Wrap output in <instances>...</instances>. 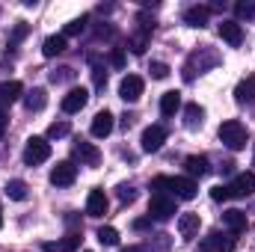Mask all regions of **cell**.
Instances as JSON below:
<instances>
[{"label":"cell","instance_id":"cell-1","mask_svg":"<svg viewBox=\"0 0 255 252\" xmlns=\"http://www.w3.org/2000/svg\"><path fill=\"white\" fill-rule=\"evenodd\" d=\"M220 139H223V145H229L232 151H241V148H247V139H250L247 125H244V122H238V119H229V122H223V125H220Z\"/></svg>","mask_w":255,"mask_h":252},{"label":"cell","instance_id":"cell-2","mask_svg":"<svg viewBox=\"0 0 255 252\" xmlns=\"http://www.w3.org/2000/svg\"><path fill=\"white\" fill-rule=\"evenodd\" d=\"M51 157V142L45 136H30L27 145H24V163L27 166H39Z\"/></svg>","mask_w":255,"mask_h":252},{"label":"cell","instance_id":"cell-3","mask_svg":"<svg viewBox=\"0 0 255 252\" xmlns=\"http://www.w3.org/2000/svg\"><path fill=\"white\" fill-rule=\"evenodd\" d=\"M148 217L151 220H172L175 217V199L166 193H154L148 202Z\"/></svg>","mask_w":255,"mask_h":252},{"label":"cell","instance_id":"cell-4","mask_svg":"<svg viewBox=\"0 0 255 252\" xmlns=\"http://www.w3.org/2000/svg\"><path fill=\"white\" fill-rule=\"evenodd\" d=\"M217 63H220L217 54H211L208 48H199L196 54H190V60L184 65V80H193V77H196V68H199V74H202L208 65H217Z\"/></svg>","mask_w":255,"mask_h":252},{"label":"cell","instance_id":"cell-5","mask_svg":"<svg viewBox=\"0 0 255 252\" xmlns=\"http://www.w3.org/2000/svg\"><path fill=\"white\" fill-rule=\"evenodd\" d=\"M235 235L232 232H211L205 241H202V250L205 252H232L235 250Z\"/></svg>","mask_w":255,"mask_h":252},{"label":"cell","instance_id":"cell-6","mask_svg":"<svg viewBox=\"0 0 255 252\" xmlns=\"http://www.w3.org/2000/svg\"><path fill=\"white\" fill-rule=\"evenodd\" d=\"M86 101H89V92L83 89V86H74V89H68L63 95V101H60V107H63V113H80L83 107H86Z\"/></svg>","mask_w":255,"mask_h":252},{"label":"cell","instance_id":"cell-7","mask_svg":"<svg viewBox=\"0 0 255 252\" xmlns=\"http://www.w3.org/2000/svg\"><path fill=\"white\" fill-rule=\"evenodd\" d=\"M142 89H145L142 77L139 74H128V77H122V83H119V98L128 101V104H133V101H139Z\"/></svg>","mask_w":255,"mask_h":252},{"label":"cell","instance_id":"cell-8","mask_svg":"<svg viewBox=\"0 0 255 252\" xmlns=\"http://www.w3.org/2000/svg\"><path fill=\"white\" fill-rule=\"evenodd\" d=\"M77 178V166L71 160H60L54 169H51V184L54 187H71Z\"/></svg>","mask_w":255,"mask_h":252},{"label":"cell","instance_id":"cell-9","mask_svg":"<svg viewBox=\"0 0 255 252\" xmlns=\"http://www.w3.org/2000/svg\"><path fill=\"white\" fill-rule=\"evenodd\" d=\"M255 193V172H241L232 184H229V196L232 199H247Z\"/></svg>","mask_w":255,"mask_h":252},{"label":"cell","instance_id":"cell-10","mask_svg":"<svg viewBox=\"0 0 255 252\" xmlns=\"http://www.w3.org/2000/svg\"><path fill=\"white\" fill-rule=\"evenodd\" d=\"M74 157H77L83 166H98V163H101L98 145H92V142H86V139H77V142H74Z\"/></svg>","mask_w":255,"mask_h":252},{"label":"cell","instance_id":"cell-11","mask_svg":"<svg viewBox=\"0 0 255 252\" xmlns=\"http://www.w3.org/2000/svg\"><path fill=\"white\" fill-rule=\"evenodd\" d=\"M163 142H166V127L163 125H151L142 130V139H139L142 151H157Z\"/></svg>","mask_w":255,"mask_h":252},{"label":"cell","instance_id":"cell-12","mask_svg":"<svg viewBox=\"0 0 255 252\" xmlns=\"http://www.w3.org/2000/svg\"><path fill=\"white\" fill-rule=\"evenodd\" d=\"M107 208H110V202H107L104 190H98V187L89 190V196H86V214H89V217H104Z\"/></svg>","mask_w":255,"mask_h":252},{"label":"cell","instance_id":"cell-13","mask_svg":"<svg viewBox=\"0 0 255 252\" xmlns=\"http://www.w3.org/2000/svg\"><path fill=\"white\" fill-rule=\"evenodd\" d=\"M113 125H116V119H113V113L110 110H101V113H95V119H92V136H98V139H104V136H110L113 133Z\"/></svg>","mask_w":255,"mask_h":252},{"label":"cell","instance_id":"cell-14","mask_svg":"<svg viewBox=\"0 0 255 252\" xmlns=\"http://www.w3.org/2000/svg\"><path fill=\"white\" fill-rule=\"evenodd\" d=\"M220 39H223L226 45L238 48V45L244 42V27H241L238 21H223V24H220Z\"/></svg>","mask_w":255,"mask_h":252},{"label":"cell","instance_id":"cell-15","mask_svg":"<svg viewBox=\"0 0 255 252\" xmlns=\"http://www.w3.org/2000/svg\"><path fill=\"white\" fill-rule=\"evenodd\" d=\"M169 190L175 193V199H196V193H199V184L193 181V178H172L169 181Z\"/></svg>","mask_w":255,"mask_h":252},{"label":"cell","instance_id":"cell-16","mask_svg":"<svg viewBox=\"0 0 255 252\" xmlns=\"http://www.w3.org/2000/svg\"><path fill=\"white\" fill-rule=\"evenodd\" d=\"M199 226H202V217L199 214H181L178 217V232H181L184 241H193L199 235Z\"/></svg>","mask_w":255,"mask_h":252},{"label":"cell","instance_id":"cell-17","mask_svg":"<svg viewBox=\"0 0 255 252\" xmlns=\"http://www.w3.org/2000/svg\"><path fill=\"white\" fill-rule=\"evenodd\" d=\"M184 169H187V175H190V178H196V175L202 178V175H208V172H211V160H208L205 154H190V157L184 160Z\"/></svg>","mask_w":255,"mask_h":252},{"label":"cell","instance_id":"cell-18","mask_svg":"<svg viewBox=\"0 0 255 252\" xmlns=\"http://www.w3.org/2000/svg\"><path fill=\"white\" fill-rule=\"evenodd\" d=\"M223 226H226L232 235H241V232H247L250 223H247V214H244V211H226V214H223Z\"/></svg>","mask_w":255,"mask_h":252},{"label":"cell","instance_id":"cell-19","mask_svg":"<svg viewBox=\"0 0 255 252\" xmlns=\"http://www.w3.org/2000/svg\"><path fill=\"white\" fill-rule=\"evenodd\" d=\"M208 18H211V6H190L187 12H184V24L187 27H205L208 24Z\"/></svg>","mask_w":255,"mask_h":252},{"label":"cell","instance_id":"cell-20","mask_svg":"<svg viewBox=\"0 0 255 252\" xmlns=\"http://www.w3.org/2000/svg\"><path fill=\"white\" fill-rule=\"evenodd\" d=\"M235 98H238L241 104H255V74H247V77L238 83Z\"/></svg>","mask_w":255,"mask_h":252},{"label":"cell","instance_id":"cell-21","mask_svg":"<svg viewBox=\"0 0 255 252\" xmlns=\"http://www.w3.org/2000/svg\"><path fill=\"white\" fill-rule=\"evenodd\" d=\"M24 95V86L18 80H3L0 83V104H15Z\"/></svg>","mask_w":255,"mask_h":252},{"label":"cell","instance_id":"cell-22","mask_svg":"<svg viewBox=\"0 0 255 252\" xmlns=\"http://www.w3.org/2000/svg\"><path fill=\"white\" fill-rule=\"evenodd\" d=\"M178 110H181V92H175V89L163 92L160 95V113L163 116H175Z\"/></svg>","mask_w":255,"mask_h":252},{"label":"cell","instance_id":"cell-23","mask_svg":"<svg viewBox=\"0 0 255 252\" xmlns=\"http://www.w3.org/2000/svg\"><path fill=\"white\" fill-rule=\"evenodd\" d=\"M45 104H48V92H45L42 86H36V89H33V92H27V98H24V107H27L30 113L45 110Z\"/></svg>","mask_w":255,"mask_h":252},{"label":"cell","instance_id":"cell-24","mask_svg":"<svg viewBox=\"0 0 255 252\" xmlns=\"http://www.w3.org/2000/svg\"><path fill=\"white\" fill-rule=\"evenodd\" d=\"M202 122H205V110L199 104H187L184 107V127L196 130V127H202Z\"/></svg>","mask_w":255,"mask_h":252},{"label":"cell","instance_id":"cell-25","mask_svg":"<svg viewBox=\"0 0 255 252\" xmlns=\"http://www.w3.org/2000/svg\"><path fill=\"white\" fill-rule=\"evenodd\" d=\"M63 51H65V36H48V39H45V45H42V54H45L48 60L60 57Z\"/></svg>","mask_w":255,"mask_h":252},{"label":"cell","instance_id":"cell-26","mask_svg":"<svg viewBox=\"0 0 255 252\" xmlns=\"http://www.w3.org/2000/svg\"><path fill=\"white\" fill-rule=\"evenodd\" d=\"M148 36H151V30H139V33H133L130 39H128V48L133 51V54H145V48H148Z\"/></svg>","mask_w":255,"mask_h":252},{"label":"cell","instance_id":"cell-27","mask_svg":"<svg viewBox=\"0 0 255 252\" xmlns=\"http://www.w3.org/2000/svg\"><path fill=\"white\" fill-rule=\"evenodd\" d=\"M6 193H9V199L24 202V199H27V184L18 181V178H12V181H6Z\"/></svg>","mask_w":255,"mask_h":252},{"label":"cell","instance_id":"cell-28","mask_svg":"<svg viewBox=\"0 0 255 252\" xmlns=\"http://www.w3.org/2000/svg\"><path fill=\"white\" fill-rule=\"evenodd\" d=\"M98 241H101L104 247H116V244H119V232H116L113 226H101V229H98Z\"/></svg>","mask_w":255,"mask_h":252},{"label":"cell","instance_id":"cell-29","mask_svg":"<svg viewBox=\"0 0 255 252\" xmlns=\"http://www.w3.org/2000/svg\"><path fill=\"white\" fill-rule=\"evenodd\" d=\"M77 247H80V232H71V235H65L63 241L57 244V250H60V252H74Z\"/></svg>","mask_w":255,"mask_h":252},{"label":"cell","instance_id":"cell-30","mask_svg":"<svg viewBox=\"0 0 255 252\" xmlns=\"http://www.w3.org/2000/svg\"><path fill=\"white\" fill-rule=\"evenodd\" d=\"M86 21H89L86 15H80V18L68 21V24H65V30H63V36H80V33H83V27H86Z\"/></svg>","mask_w":255,"mask_h":252},{"label":"cell","instance_id":"cell-31","mask_svg":"<svg viewBox=\"0 0 255 252\" xmlns=\"http://www.w3.org/2000/svg\"><path fill=\"white\" fill-rule=\"evenodd\" d=\"M92 80H95V89H104V86H107V71L98 65L95 57H92Z\"/></svg>","mask_w":255,"mask_h":252},{"label":"cell","instance_id":"cell-32","mask_svg":"<svg viewBox=\"0 0 255 252\" xmlns=\"http://www.w3.org/2000/svg\"><path fill=\"white\" fill-rule=\"evenodd\" d=\"M235 12H238V18L253 21V18H255V3H253V0H241V3L235 6Z\"/></svg>","mask_w":255,"mask_h":252},{"label":"cell","instance_id":"cell-33","mask_svg":"<svg viewBox=\"0 0 255 252\" xmlns=\"http://www.w3.org/2000/svg\"><path fill=\"white\" fill-rule=\"evenodd\" d=\"M68 122H54V125L48 127V139H63V136H68Z\"/></svg>","mask_w":255,"mask_h":252},{"label":"cell","instance_id":"cell-34","mask_svg":"<svg viewBox=\"0 0 255 252\" xmlns=\"http://www.w3.org/2000/svg\"><path fill=\"white\" fill-rule=\"evenodd\" d=\"M148 71H151V77H154V80L169 77V65H166V63H151V68H148Z\"/></svg>","mask_w":255,"mask_h":252},{"label":"cell","instance_id":"cell-35","mask_svg":"<svg viewBox=\"0 0 255 252\" xmlns=\"http://www.w3.org/2000/svg\"><path fill=\"white\" fill-rule=\"evenodd\" d=\"M71 77H74V68H57V71H51V80L54 83H65Z\"/></svg>","mask_w":255,"mask_h":252},{"label":"cell","instance_id":"cell-36","mask_svg":"<svg viewBox=\"0 0 255 252\" xmlns=\"http://www.w3.org/2000/svg\"><path fill=\"white\" fill-rule=\"evenodd\" d=\"M211 199H214V202H226V199H232V196H229V184H217V187H211Z\"/></svg>","mask_w":255,"mask_h":252},{"label":"cell","instance_id":"cell-37","mask_svg":"<svg viewBox=\"0 0 255 252\" xmlns=\"http://www.w3.org/2000/svg\"><path fill=\"white\" fill-rule=\"evenodd\" d=\"M169 181H172V178H166V175H157V178L151 181V190H154V193H166V190H169Z\"/></svg>","mask_w":255,"mask_h":252},{"label":"cell","instance_id":"cell-38","mask_svg":"<svg viewBox=\"0 0 255 252\" xmlns=\"http://www.w3.org/2000/svg\"><path fill=\"white\" fill-rule=\"evenodd\" d=\"M24 36H27V24H24V21H18V27L12 30V39H9V45H15V42H21Z\"/></svg>","mask_w":255,"mask_h":252},{"label":"cell","instance_id":"cell-39","mask_svg":"<svg viewBox=\"0 0 255 252\" xmlns=\"http://www.w3.org/2000/svg\"><path fill=\"white\" fill-rule=\"evenodd\" d=\"M110 63L116 65V68H122V65H125V51H122V48H113V51H110Z\"/></svg>","mask_w":255,"mask_h":252},{"label":"cell","instance_id":"cell-40","mask_svg":"<svg viewBox=\"0 0 255 252\" xmlns=\"http://www.w3.org/2000/svg\"><path fill=\"white\" fill-rule=\"evenodd\" d=\"M119 199H122V202H133V199H136V193H133V187H128V184H122V187H119Z\"/></svg>","mask_w":255,"mask_h":252},{"label":"cell","instance_id":"cell-41","mask_svg":"<svg viewBox=\"0 0 255 252\" xmlns=\"http://www.w3.org/2000/svg\"><path fill=\"white\" fill-rule=\"evenodd\" d=\"M148 226H151V217H148V220H133V229H136V232H145Z\"/></svg>","mask_w":255,"mask_h":252},{"label":"cell","instance_id":"cell-42","mask_svg":"<svg viewBox=\"0 0 255 252\" xmlns=\"http://www.w3.org/2000/svg\"><path fill=\"white\" fill-rule=\"evenodd\" d=\"M6 133V110H3V104H0V136Z\"/></svg>","mask_w":255,"mask_h":252},{"label":"cell","instance_id":"cell-43","mask_svg":"<svg viewBox=\"0 0 255 252\" xmlns=\"http://www.w3.org/2000/svg\"><path fill=\"white\" fill-rule=\"evenodd\" d=\"M122 252H142V247H128V250H122Z\"/></svg>","mask_w":255,"mask_h":252},{"label":"cell","instance_id":"cell-44","mask_svg":"<svg viewBox=\"0 0 255 252\" xmlns=\"http://www.w3.org/2000/svg\"><path fill=\"white\" fill-rule=\"evenodd\" d=\"M0 229H3V208H0Z\"/></svg>","mask_w":255,"mask_h":252},{"label":"cell","instance_id":"cell-45","mask_svg":"<svg viewBox=\"0 0 255 252\" xmlns=\"http://www.w3.org/2000/svg\"><path fill=\"white\" fill-rule=\"evenodd\" d=\"M86 252H89V250H86Z\"/></svg>","mask_w":255,"mask_h":252}]
</instances>
